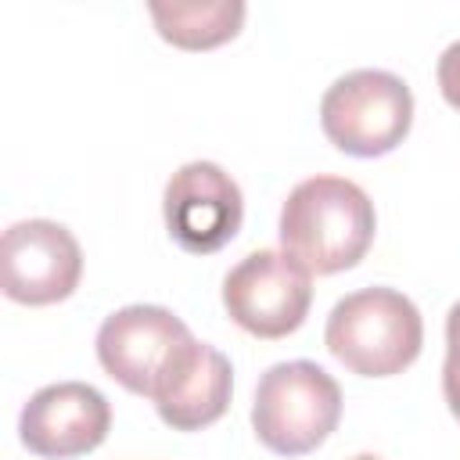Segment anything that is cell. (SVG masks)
I'll return each instance as SVG.
<instances>
[{"label":"cell","instance_id":"cell-1","mask_svg":"<svg viewBox=\"0 0 460 460\" xmlns=\"http://www.w3.org/2000/svg\"><path fill=\"white\" fill-rule=\"evenodd\" d=\"M374 201L367 190L341 176L302 180L280 208V244L316 277L352 270L374 241Z\"/></svg>","mask_w":460,"mask_h":460},{"label":"cell","instance_id":"cell-2","mask_svg":"<svg viewBox=\"0 0 460 460\" xmlns=\"http://www.w3.org/2000/svg\"><path fill=\"white\" fill-rule=\"evenodd\" d=\"M327 352L359 377L402 374L424 345L417 305L395 288H359L345 295L323 327Z\"/></svg>","mask_w":460,"mask_h":460},{"label":"cell","instance_id":"cell-3","mask_svg":"<svg viewBox=\"0 0 460 460\" xmlns=\"http://www.w3.org/2000/svg\"><path fill=\"white\" fill-rule=\"evenodd\" d=\"M338 420H341V388L323 367L309 359H291L270 367L259 377L252 402V428L270 453L305 456L331 438Z\"/></svg>","mask_w":460,"mask_h":460},{"label":"cell","instance_id":"cell-4","mask_svg":"<svg viewBox=\"0 0 460 460\" xmlns=\"http://www.w3.org/2000/svg\"><path fill=\"white\" fill-rule=\"evenodd\" d=\"M320 126L327 140L352 158L388 155L413 126V93L395 72L356 68L327 86Z\"/></svg>","mask_w":460,"mask_h":460},{"label":"cell","instance_id":"cell-5","mask_svg":"<svg viewBox=\"0 0 460 460\" xmlns=\"http://www.w3.org/2000/svg\"><path fill=\"white\" fill-rule=\"evenodd\" d=\"M313 273L288 252H248L223 280V305L230 320L255 338H288L305 323L313 302Z\"/></svg>","mask_w":460,"mask_h":460},{"label":"cell","instance_id":"cell-6","mask_svg":"<svg viewBox=\"0 0 460 460\" xmlns=\"http://www.w3.org/2000/svg\"><path fill=\"white\" fill-rule=\"evenodd\" d=\"M194 341L190 327L162 305H126L97 331V359L126 392L155 395L172 359Z\"/></svg>","mask_w":460,"mask_h":460},{"label":"cell","instance_id":"cell-7","mask_svg":"<svg viewBox=\"0 0 460 460\" xmlns=\"http://www.w3.org/2000/svg\"><path fill=\"white\" fill-rule=\"evenodd\" d=\"M83 277V252L68 226L54 219H22L0 241V288L22 305L65 302Z\"/></svg>","mask_w":460,"mask_h":460},{"label":"cell","instance_id":"cell-8","mask_svg":"<svg viewBox=\"0 0 460 460\" xmlns=\"http://www.w3.org/2000/svg\"><path fill=\"white\" fill-rule=\"evenodd\" d=\"M165 230L190 255H212L230 244L244 219L241 187L216 162L180 165L162 194Z\"/></svg>","mask_w":460,"mask_h":460},{"label":"cell","instance_id":"cell-9","mask_svg":"<svg viewBox=\"0 0 460 460\" xmlns=\"http://www.w3.org/2000/svg\"><path fill=\"white\" fill-rule=\"evenodd\" d=\"M108 399L83 381H58L40 388L18 417V435L25 449L47 460H72L93 453L108 438Z\"/></svg>","mask_w":460,"mask_h":460},{"label":"cell","instance_id":"cell-10","mask_svg":"<svg viewBox=\"0 0 460 460\" xmlns=\"http://www.w3.org/2000/svg\"><path fill=\"white\" fill-rule=\"evenodd\" d=\"M230 392H234L230 359L219 349L194 338L172 359L165 377L155 385L151 402L172 431H201L226 413Z\"/></svg>","mask_w":460,"mask_h":460},{"label":"cell","instance_id":"cell-11","mask_svg":"<svg viewBox=\"0 0 460 460\" xmlns=\"http://www.w3.org/2000/svg\"><path fill=\"white\" fill-rule=\"evenodd\" d=\"M155 29L165 43L183 50H212L234 40L244 25L241 0H212V4H147Z\"/></svg>","mask_w":460,"mask_h":460},{"label":"cell","instance_id":"cell-12","mask_svg":"<svg viewBox=\"0 0 460 460\" xmlns=\"http://www.w3.org/2000/svg\"><path fill=\"white\" fill-rule=\"evenodd\" d=\"M442 392L449 413L460 420V302L446 316V367H442Z\"/></svg>","mask_w":460,"mask_h":460},{"label":"cell","instance_id":"cell-13","mask_svg":"<svg viewBox=\"0 0 460 460\" xmlns=\"http://www.w3.org/2000/svg\"><path fill=\"white\" fill-rule=\"evenodd\" d=\"M438 90H442L446 104L460 111V40L449 43L438 58Z\"/></svg>","mask_w":460,"mask_h":460},{"label":"cell","instance_id":"cell-14","mask_svg":"<svg viewBox=\"0 0 460 460\" xmlns=\"http://www.w3.org/2000/svg\"><path fill=\"white\" fill-rule=\"evenodd\" d=\"M352 460H377V456H370V453H359V456H352Z\"/></svg>","mask_w":460,"mask_h":460}]
</instances>
